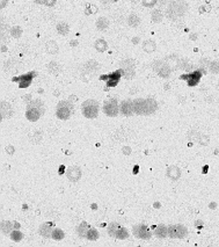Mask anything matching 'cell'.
I'll list each match as a JSON object with an SVG mask.
<instances>
[{
    "instance_id": "obj_43",
    "label": "cell",
    "mask_w": 219,
    "mask_h": 247,
    "mask_svg": "<svg viewBox=\"0 0 219 247\" xmlns=\"http://www.w3.org/2000/svg\"><path fill=\"white\" fill-rule=\"evenodd\" d=\"M210 70H211V72L217 73V72L219 71V63H217V62L212 63V64H211V66H210Z\"/></svg>"
},
{
    "instance_id": "obj_60",
    "label": "cell",
    "mask_w": 219,
    "mask_h": 247,
    "mask_svg": "<svg viewBox=\"0 0 219 247\" xmlns=\"http://www.w3.org/2000/svg\"><path fill=\"white\" fill-rule=\"evenodd\" d=\"M107 1H108V0H107Z\"/></svg>"
},
{
    "instance_id": "obj_14",
    "label": "cell",
    "mask_w": 219,
    "mask_h": 247,
    "mask_svg": "<svg viewBox=\"0 0 219 247\" xmlns=\"http://www.w3.org/2000/svg\"><path fill=\"white\" fill-rule=\"evenodd\" d=\"M41 115H43L41 111L38 110L37 108H35V107H31V106H28L27 107V111H26V117L28 121L30 122H36L40 117H41Z\"/></svg>"
},
{
    "instance_id": "obj_26",
    "label": "cell",
    "mask_w": 219,
    "mask_h": 247,
    "mask_svg": "<svg viewBox=\"0 0 219 247\" xmlns=\"http://www.w3.org/2000/svg\"><path fill=\"white\" fill-rule=\"evenodd\" d=\"M14 224V223H13ZM13 224L8 221H2L1 222V232L4 234H10L12 229H13Z\"/></svg>"
},
{
    "instance_id": "obj_3",
    "label": "cell",
    "mask_w": 219,
    "mask_h": 247,
    "mask_svg": "<svg viewBox=\"0 0 219 247\" xmlns=\"http://www.w3.org/2000/svg\"><path fill=\"white\" fill-rule=\"evenodd\" d=\"M186 10H187V5L183 2L182 0L173 1V2H171V7L168 8L167 16L169 19H176L179 16L183 15Z\"/></svg>"
},
{
    "instance_id": "obj_32",
    "label": "cell",
    "mask_w": 219,
    "mask_h": 247,
    "mask_svg": "<svg viewBox=\"0 0 219 247\" xmlns=\"http://www.w3.org/2000/svg\"><path fill=\"white\" fill-rule=\"evenodd\" d=\"M136 75V71L133 68H123V77H124L125 79H132L135 78Z\"/></svg>"
},
{
    "instance_id": "obj_5",
    "label": "cell",
    "mask_w": 219,
    "mask_h": 247,
    "mask_svg": "<svg viewBox=\"0 0 219 247\" xmlns=\"http://www.w3.org/2000/svg\"><path fill=\"white\" fill-rule=\"evenodd\" d=\"M122 75H123V68H120V70H116V71H114V72H111L109 74L101 75L100 80H104L108 87H115L116 85H118V81H120Z\"/></svg>"
},
{
    "instance_id": "obj_15",
    "label": "cell",
    "mask_w": 219,
    "mask_h": 247,
    "mask_svg": "<svg viewBox=\"0 0 219 247\" xmlns=\"http://www.w3.org/2000/svg\"><path fill=\"white\" fill-rule=\"evenodd\" d=\"M121 113L124 116H131L135 113V108H133V102L130 100L123 101L121 103V108H120Z\"/></svg>"
},
{
    "instance_id": "obj_16",
    "label": "cell",
    "mask_w": 219,
    "mask_h": 247,
    "mask_svg": "<svg viewBox=\"0 0 219 247\" xmlns=\"http://www.w3.org/2000/svg\"><path fill=\"white\" fill-rule=\"evenodd\" d=\"M0 111H1V117L2 118H10V116L13 115V108L12 106L6 102V101H1V105H0Z\"/></svg>"
},
{
    "instance_id": "obj_21",
    "label": "cell",
    "mask_w": 219,
    "mask_h": 247,
    "mask_svg": "<svg viewBox=\"0 0 219 247\" xmlns=\"http://www.w3.org/2000/svg\"><path fill=\"white\" fill-rule=\"evenodd\" d=\"M143 49H144L145 52L152 53L153 51H156V44L154 41H152V40H147V41H145V42L143 43Z\"/></svg>"
},
{
    "instance_id": "obj_31",
    "label": "cell",
    "mask_w": 219,
    "mask_h": 247,
    "mask_svg": "<svg viewBox=\"0 0 219 247\" xmlns=\"http://www.w3.org/2000/svg\"><path fill=\"white\" fill-rule=\"evenodd\" d=\"M128 23L130 27H138L139 23H140V19L136 14H131L129 17H128Z\"/></svg>"
},
{
    "instance_id": "obj_55",
    "label": "cell",
    "mask_w": 219,
    "mask_h": 247,
    "mask_svg": "<svg viewBox=\"0 0 219 247\" xmlns=\"http://www.w3.org/2000/svg\"><path fill=\"white\" fill-rule=\"evenodd\" d=\"M6 50H7V48H6L5 45H2V47H1V52H4V51H6Z\"/></svg>"
},
{
    "instance_id": "obj_24",
    "label": "cell",
    "mask_w": 219,
    "mask_h": 247,
    "mask_svg": "<svg viewBox=\"0 0 219 247\" xmlns=\"http://www.w3.org/2000/svg\"><path fill=\"white\" fill-rule=\"evenodd\" d=\"M57 33L59 34V35H67L68 32H70V27H68V25L66 23V22H59L57 25Z\"/></svg>"
},
{
    "instance_id": "obj_18",
    "label": "cell",
    "mask_w": 219,
    "mask_h": 247,
    "mask_svg": "<svg viewBox=\"0 0 219 247\" xmlns=\"http://www.w3.org/2000/svg\"><path fill=\"white\" fill-rule=\"evenodd\" d=\"M165 63L172 68V70H176V68H180V63H181V59L176 56H168V57L165 59Z\"/></svg>"
},
{
    "instance_id": "obj_48",
    "label": "cell",
    "mask_w": 219,
    "mask_h": 247,
    "mask_svg": "<svg viewBox=\"0 0 219 247\" xmlns=\"http://www.w3.org/2000/svg\"><path fill=\"white\" fill-rule=\"evenodd\" d=\"M78 44H79V41H77V40H73V41H71V42H70V45H71L72 48L77 47Z\"/></svg>"
},
{
    "instance_id": "obj_37",
    "label": "cell",
    "mask_w": 219,
    "mask_h": 247,
    "mask_svg": "<svg viewBox=\"0 0 219 247\" xmlns=\"http://www.w3.org/2000/svg\"><path fill=\"white\" fill-rule=\"evenodd\" d=\"M53 240H62L63 238H64V232L62 230H59V229H56V230H53L52 232V237H51Z\"/></svg>"
},
{
    "instance_id": "obj_40",
    "label": "cell",
    "mask_w": 219,
    "mask_h": 247,
    "mask_svg": "<svg viewBox=\"0 0 219 247\" xmlns=\"http://www.w3.org/2000/svg\"><path fill=\"white\" fill-rule=\"evenodd\" d=\"M96 11H98L96 6L93 5V4H88V5L86 6V10H85V13H86L87 15H90V14H94V13H96Z\"/></svg>"
},
{
    "instance_id": "obj_13",
    "label": "cell",
    "mask_w": 219,
    "mask_h": 247,
    "mask_svg": "<svg viewBox=\"0 0 219 247\" xmlns=\"http://www.w3.org/2000/svg\"><path fill=\"white\" fill-rule=\"evenodd\" d=\"M65 174H66L67 179L71 182H77L81 178V169L77 167V166H73V167H70V168L66 169Z\"/></svg>"
},
{
    "instance_id": "obj_54",
    "label": "cell",
    "mask_w": 219,
    "mask_h": 247,
    "mask_svg": "<svg viewBox=\"0 0 219 247\" xmlns=\"http://www.w3.org/2000/svg\"><path fill=\"white\" fill-rule=\"evenodd\" d=\"M14 226H15L16 229H19V227H20V224H19L17 222H14Z\"/></svg>"
},
{
    "instance_id": "obj_57",
    "label": "cell",
    "mask_w": 219,
    "mask_h": 247,
    "mask_svg": "<svg viewBox=\"0 0 219 247\" xmlns=\"http://www.w3.org/2000/svg\"><path fill=\"white\" fill-rule=\"evenodd\" d=\"M210 208H211V209H214V208H216V203H211V204H210Z\"/></svg>"
},
{
    "instance_id": "obj_30",
    "label": "cell",
    "mask_w": 219,
    "mask_h": 247,
    "mask_svg": "<svg viewBox=\"0 0 219 247\" xmlns=\"http://www.w3.org/2000/svg\"><path fill=\"white\" fill-rule=\"evenodd\" d=\"M156 109H158V103L156 102V100L147 99V111H148V115L153 114Z\"/></svg>"
},
{
    "instance_id": "obj_56",
    "label": "cell",
    "mask_w": 219,
    "mask_h": 247,
    "mask_svg": "<svg viewBox=\"0 0 219 247\" xmlns=\"http://www.w3.org/2000/svg\"><path fill=\"white\" fill-rule=\"evenodd\" d=\"M191 40H193V41H195V40H196V37H197V35H195V34H193V35H191Z\"/></svg>"
},
{
    "instance_id": "obj_47",
    "label": "cell",
    "mask_w": 219,
    "mask_h": 247,
    "mask_svg": "<svg viewBox=\"0 0 219 247\" xmlns=\"http://www.w3.org/2000/svg\"><path fill=\"white\" fill-rule=\"evenodd\" d=\"M123 153H124V154H126V156H128V154H130L131 153V150H130V147H123Z\"/></svg>"
},
{
    "instance_id": "obj_59",
    "label": "cell",
    "mask_w": 219,
    "mask_h": 247,
    "mask_svg": "<svg viewBox=\"0 0 219 247\" xmlns=\"http://www.w3.org/2000/svg\"><path fill=\"white\" fill-rule=\"evenodd\" d=\"M113 1H117V0H113Z\"/></svg>"
},
{
    "instance_id": "obj_4",
    "label": "cell",
    "mask_w": 219,
    "mask_h": 247,
    "mask_svg": "<svg viewBox=\"0 0 219 247\" xmlns=\"http://www.w3.org/2000/svg\"><path fill=\"white\" fill-rule=\"evenodd\" d=\"M108 232L111 237L114 238H117V239H121V240H124L129 237V232L128 230L123 227L122 225L117 224V223H111L109 226H108Z\"/></svg>"
},
{
    "instance_id": "obj_2",
    "label": "cell",
    "mask_w": 219,
    "mask_h": 247,
    "mask_svg": "<svg viewBox=\"0 0 219 247\" xmlns=\"http://www.w3.org/2000/svg\"><path fill=\"white\" fill-rule=\"evenodd\" d=\"M73 113V105L71 101H60L57 105V113L56 115L59 120H68Z\"/></svg>"
},
{
    "instance_id": "obj_17",
    "label": "cell",
    "mask_w": 219,
    "mask_h": 247,
    "mask_svg": "<svg viewBox=\"0 0 219 247\" xmlns=\"http://www.w3.org/2000/svg\"><path fill=\"white\" fill-rule=\"evenodd\" d=\"M53 226L55 224L52 223H44L40 226V234L44 238H50L52 237V232H53Z\"/></svg>"
},
{
    "instance_id": "obj_52",
    "label": "cell",
    "mask_w": 219,
    "mask_h": 247,
    "mask_svg": "<svg viewBox=\"0 0 219 247\" xmlns=\"http://www.w3.org/2000/svg\"><path fill=\"white\" fill-rule=\"evenodd\" d=\"M138 42H139V38H138V37H135V38L132 40V43H133V44H137Z\"/></svg>"
},
{
    "instance_id": "obj_42",
    "label": "cell",
    "mask_w": 219,
    "mask_h": 247,
    "mask_svg": "<svg viewBox=\"0 0 219 247\" xmlns=\"http://www.w3.org/2000/svg\"><path fill=\"white\" fill-rule=\"evenodd\" d=\"M141 4L147 8H152L156 4V0H141Z\"/></svg>"
},
{
    "instance_id": "obj_23",
    "label": "cell",
    "mask_w": 219,
    "mask_h": 247,
    "mask_svg": "<svg viewBox=\"0 0 219 247\" xmlns=\"http://www.w3.org/2000/svg\"><path fill=\"white\" fill-rule=\"evenodd\" d=\"M89 229H90V227H89L88 223L83 222V223L79 224V226L77 227V233H78L80 237H86V234H87V232H88Z\"/></svg>"
},
{
    "instance_id": "obj_20",
    "label": "cell",
    "mask_w": 219,
    "mask_h": 247,
    "mask_svg": "<svg viewBox=\"0 0 219 247\" xmlns=\"http://www.w3.org/2000/svg\"><path fill=\"white\" fill-rule=\"evenodd\" d=\"M48 70H49V72L51 74H53V75H58V74L62 73V71H63L62 66L58 63H56V62H51V63L48 64Z\"/></svg>"
},
{
    "instance_id": "obj_9",
    "label": "cell",
    "mask_w": 219,
    "mask_h": 247,
    "mask_svg": "<svg viewBox=\"0 0 219 247\" xmlns=\"http://www.w3.org/2000/svg\"><path fill=\"white\" fill-rule=\"evenodd\" d=\"M187 233L188 230L183 225H171L168 227V236L174 239H182Z\"/></svg>"
},
{
    "instance_id": "obj_11",
    "label": "cell",
    "mask_w": 219,
    "mask_h": 247,
    "mask_svg": "<svg viewBox=\"0 0 219 247\" xmlns=\"http://www.w3.org/2000/svg\"><path fill=\"white\" fill-rule=\"evenodd\" d=\"M133 234L136 237H138V238H140V239H144V240L150 239L152 236V233L148 230V227L146 225H144V224L133 226Z\"/></svg>"
},
{
    "instance_id": "obj_36",
    "label": "cell",
    "mask_w": 219,
    "mask_h": 247,
    "mask_svg": "<svg viewBox=\"0 0 219 247\" xmlns=\"http://www.w3.org/2000/svg\"><path fill=\"white\" fill-rule=\"evenodd\" d=\"M10 35L14 37V38H20L21 35H22V29H21V27H19V26L13 27V28L10 29Z\"/></svg>"
},
{
    "instance_id": "obj_49",
    "label": "cell",
    "mask_w": 219,
    "mask_h": 247,
    "mask_svg": "<svg viewBox=\"0 0 219 247\" xmlns=\"http://www.w3.org/2000/svg\"><path fill=\"white\" fill-rule=\"evenodd\" d=\"M6 5H7V0H1V2H0V8H1V10L5 8Z\"/></svg>"
},
{
    "instance_id": "obj_33",
    "label": "cell",
    "mask_w": 219,
    "mask_h": 247,
    "mask_svg": "<svg viewBox=\"0 0 219 247\" xmlns=\"http://www.w3.org/2000/svg\"><path fill=\"white\" fill-rule=\"evenodd\" d=\"M86 238L90 240V241H95V240H98V238H99V233L98 231L95 230V229H89L88 232H87V234H86Z\"/></svg>"
},
{
    "instance_id": "obj_6",
    "label": "cell",
    "mask_w": 219,
    "mask_h": 247,
    "mask_svg": "<svg viewBox=\"0 0 219 247\" xmlns=\"http://www.w3.org/2000/svg\"><path fill=\"white\" fill-rule=\"evenodd\" d=\"M36 77V72L35 71H31V72H28L26 74H22L20 77H14L12 78V81L13 83H19V87L20 88H27L31 85V81L33 79Z\"/></svg>"
},
{
    "instance_id": "obj_7",
    "label": "cell",
    "mask_w": 219,
    "mask_h": 247,
    "mask_svg": "<svg viewBox=\"0 0 219 247\" xmlns=\"http://www.w3.org/2000/svg\"><path fill=\"white\" fill-rule=\"evenodd\" d=\"M202 74H203V72H202L201 70H196V71L190 72V73H186V74L180 75V79H181V80H186L188 86L194 87V86L198 85L199 80L202 78Z\"/></svg>"
},
{
    "instance_id": "obj_27",
    "label": "cell",
    "mask_w": 219,
    "mask_h": 247,
    "mask_svg": "<svg viewBox=\"0 0 219 247\" xmlns=\"http://www.w3.org/2000/svg\"><path fill=\"white\" fill-rule=\"evenodd\" d=\"M94 48L99 51V52H103V51H106L107 50V48H108V43L106 42L104 40H98L96 42H95V44H94Z\"/></svg>"
},
{
    "instance_id": "obj_29",
    "label": "cell",
    "mask_w": 219,
    "mask_h": 247,
    "mask_svg": "<svg viewBox=\"0 0 219 247\" xmlns=\"http://www.w3.org/2000/svg\"><path fill=\"white\" fill-rule=\"evenodd\" d=\"M28 106H31V107H35V108H37L38 110L41 111L42 114H44V111H45V107H44L43 101L38 100V99H36V100H33Z\"/></svg>"
},
{
    "instance_id": "obj_58",
    "label": "cell",
    "mask_w": 219,
    "mask_h": 247,
    "mask_svg": "<svg viewBox=\"0 0 219 247\" xmlns=\"http://www.w3.org/2000/svg\"><path fill=\"white\" fill-rule=\"evenodd\" d=\"M139 1H140V0H131L132 4H137V2H139Z\"/></svg>"
},
{
    "instance_id": "obj_19",
    "label": "cell",
    "mask_w": 219,
    "mask_h": 247,
    "mask_svg": "<svg viewBox=\"0 0 219 247\" xmlns=\"http://www.w3.org/2000/svg\"><path fill=\"white\" fill-rule=\"evenodd\" d=\"M166 174L169 179L177 180V179H180V176H181V171H180V168L176 167V166H171V167H168Z\"/></svg>"
},
{
    "instance_id": "obj_10",
    "label": "cell",
    "mask_w": 219,
    "mask_h": 247,
    "mask_svg": "<svg viewBox=\"0 0 219 247\" xmlns=\"http://www.w3.org/2000/svg\"><path fill=\"white\" fill-rule=\"evenodd\" d=\"M153 68L156 73L159 74V77H161V78H168L171 75V72H172V68H169L165 62H161V60H156V63L153 64Z\"/></svg>"
},
{
    "instance_id": "obj_25",
    "label": "cell",
    "mask_w": 219,
    "mask_h": 247,
    "mask_svg": "<svg viewBox=\"0 0 219 247\" xmlns=\"http://www.w3.org/2000/svg\"><path fill=\"white\" fill-rule=\"evenodd\" d=\"M109 27V20L107 17H100L96 21V28L99 30H106Z\"/></svg>"
},
{
    "instance_id": "obj_8",
    "label": "cell",
    "mask_w": 219,
    "mask_h": 247,
    "mask_svg": "<svg viewBox=\"0 0 219 247\" xmlns=\"http://www.w3.org/2000/svg\"><path fill=\"white\" fill-rule=\"evenodd\" d=\"M103 113L107 116L114 117L118 114V105H117V100L116 99H110L107 100L103 103Z\"/></svg>"
},
{
    "instance_id": "obj_12",
    "label": "cell",
    "mask_w": 219,
    "mask_h": 247,
    "mask_svg": "<svg viewBox=\"0 0 219 247\" xmlns=\"http://www.w3.org/2000/svg\"><path fill=\"white\" fill-rule=\"evenodd\" d=\"M133 102V108L135 113L138 115H148L147 111V99H136Z\"/></svg>"
},
{
    "instance_id": "obj_44",
    "label": "cell",
    "mask_w": 219,
    "mask_h": 247,
    "mask_svg": "<svg viewBox=\"0 0 219 247\" xmlns=\"http://www.w3.org/2000/svg\"><path fill=\"white\" fill-rule=\"evenodd\" d=\"M22 100L25 101L26 103H28V105H29L31 101H33V99H31V95L30 94H27V95H25V96H22Z\"/></svg>"
},
{
    "instance_id": "obj_46",
    "label": "cell",
    "mask_w": 219,
    "mask_h": 247,
    "mask_svg": "<svg viewBox=\"0 0 219 247\" xmlns=\"http://www.w3.org/2000/svg\"><path fill=\"white\" fill-rule=\"evenodd\" d=\"M6 151H7V153H10V154H13L14 153V147L10 145V146L6 147Z\"/></svg>"
},
{
    "instance_id": "obj_41",
    "label": "cell",
    "mask_w": 219,
    "mask_h": 247,
    "mask_svg": "<svg viewBox=\"0 0 219 247\" xmlns=\"http://www.w3.org/2000/svg\"><path fill=\"white\" fill-rule=\"evenodd\" d=\"M122 68H133L135 66V60L133 59H125L121 63Z\"/></svg>"
},
{
    "instance_id": "obj_34",
    "label": "cell",
    "mask_w": 219,
    "mask_h": 247,
    "mask_svg": "<svg viewBox=\"0 0 219 247\" xmlns=\"http://www.w3.org/2000/svg\"><path fill=\"white\" fill-rule=\"evenodd\" d=\"M42 133L41 131H34L33 133L30 135V142L34 143V144H37V143H40L42 141Z\"/></svg>"
},
{
    "instance_id": "obj_35",
    "label": "cell",
    "mask_w": 219,
    "mask_h": 247,
    "mask_svg": "<svg viewBox=\"0 0 219 247\" xmlns=\"http://www.w3.org/2000/svg\"><path fill=\"white\" fill-rule=\"evenodd\" d=\"M162 20V13L160 10H154L152 12V21L156 22V23H159V22Z\"/></svg>"
},
{
    "instance_id": "obj_38",
    "label": "cell",
    "mask_w": 219,
    "mask_h": 247,
    "mask_svg": "<svg viewBox=\"0 0 219 247\" xmlns=\"http://www.w3.org/2000/svg\"><path fill=\"white\" fill-rule=\"evenodd\" d=\"M22 238H23V234H22L20 231H12L10 232V239H12V240L19 242L22 240Z\"/></svg>"
},
{
    "instance_id": "obj_39",
    "label": "cell",
    "mask_w": 219,
    "mask_h": 247,
    "mask_svg": "<svg viewBox=\"0 0 219 247\" xmlns=\"http://www.w3.org/2000/svg\"><path fill=\"white\" fill-rule=\"evenodd\" d=\"M98 68H99V64L96 63L95 60H89L88 63L86 64V70H87L88 72H93V71H95Z\"/></svg>"
},
{
    "instance_id": "obj_50",
    "label": "cell",
    "mask_w": 219,
    "mask_h": 247,
    "mask_svg": "<svg viewBox=\"0 0 219 247\" xmlns=\"http://www.w3.org/2000/svg\"><path fill=\"white\" fill-rule=\"evenodd\" d=\"M64 169H65V166H63V165H62V166L59 167V171H58V173L63 174V173H64Z\"/></svg>"
},
{
    "instance_id": "obj_51",
    "label": "cell",
    "mask_w": 219,
    "mask_h": 247,
    "mask_svg": "<svg viewBox=\"0 0 219 247\" xmlns=\"http://www.w3.org/2000/svg\"><path fill=\"white\" fill-rule=\"evenodd\" d=\"M34 1H35L36 4H45L47 0H34Z\"/></svg>"
},
{
    "instance_id": "obj_53",
    "label": "cell",
    "mask_w": 219,
    "mask_h": 247,
    "mask_svg": "<svg viewBox=\"0 0 219 247\" xmlns=\"http://www.w3.org/2000/svg\"><path fill=\"white\" fill-rule=\"evenodd\" d=\"M138 168H139L138 166H135V168H133V173H135V174L138 173Z\"/></svg>"
},
{
    "instance_id": "obj_1",
    "label": "cell",
    "mask_w": 219,
    "mask_h": 247,
    "mask_svg": "<svg viewBox=\"0 0 219 247\" xmlns=\"http://www.w3.org/2000/svg\"><path fill=\"white\" fill-rule=\"evenodd\" d=\"M81 111L85 117L87 118H95L99 114V103L95 100H86L81 105Z\"/></svg>"
},
{
    "instance_id": "obj_22",
    "label": "cell",
    "mask_w": 219,
    "mask_h": 247,
    "mask_svg": "<svg viewBox=\"0 0 219 247\" xmlns=\"http://www.w3.org/2000/svg\"><path fill=\"white\" fill-rule=\"evenodd\" d=\"M154 233L158 238H166L168 236V227H166L165 225H158L156 227Z\"/></svg>"
},
{
    "instance_id": "obj_45",
    "label": "cell",
    "mask_w": 219,
    "mask_h": 247,
    "mask_svg": "<svg viewBox=\"0 0 219 247\" xmlns=\"http://www.w3.org/2000/svg\"><path fill=\"white\" fill-rule=\"evenodd\" d=\"M56 1H57V0H47L44 5L48 6V7H52V6H55V4H56Z\"/></svg>"
},
{
    "instance_id": "obj_28",
    "label": "cell",
    "mask_w": 219,
    "mask_h": 247,
    "mask_svg": "<svg viewBox=\"0 0 219 247\" xmlns=\"http://www.w3.org/2000/svg\"><path fill=\"white\" fill-rule=\"evenodd\" d=\"M45 48H47L48 52L51 53V55H56V53L58 52V45L55 41H49V42L47 43Z\"/></svg>"
}]
</instances>
